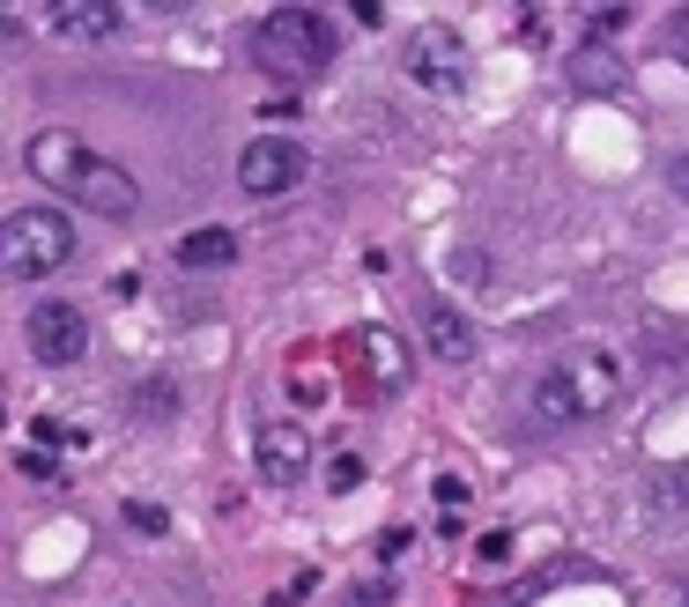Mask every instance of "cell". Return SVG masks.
<instances>
[{"instance_id": "cell-14", "label": "cell", "mask_w": 689, "mask_h": 607, "mask_svg": "<svg viewBox=\"0 0 689 607\" xmlns=\"http://www.w3.org/2000/svg\"><path fill=\"white\" fill-rule=\"evenodd\" d=\"M667 52H675V60L689 67V0L675 8V15H667Z\"/></svg>"}, {"instance_id": "cell-4", "label": "cell", "mask_w": 689, "mask_h": 607, "mask_svg": "<svg viewBox=\"0 0 689 607\" xmlns=\"http://www.w3.org/2000/svg\"><path fill=\"white\" fill-rule=\"evenodd\" d=\"M74 260V222L60 208H15L0 216V274L8 282H45Z\"/></svg>"}, {"instance_id": "cell-1", "label": "cell", "mask_w": 689, "mask_h": 607, "mask_svg": "<svg viewBox=\"0 0 689 607\" xmlns=\"http://www.w3.org/2000/svg\"><path fill=\"white\" fill-rule=\"evenodd\" d=\"M23 164H30V178H45V193H60L67 208H90V216H112V222H126L142 208V186H134L112 156H97L82 134H67V126L30 134Z\"/></svg>"}, {"instance_id": "cell-18", "label": "cell", "mask_w": 689, "mask_h": 607, "mask_svg": "<svg viewBox=\"0 0 689 607\" xmlns=\"http://www.w3.org/2000/svg\"><path fill=\"white\" fill-rule=\"evenodd\" d=\"M348 15H356V23H370V30H378V23H386V0H348Z\"/></svg>"}, {"instance_id": "cell-13", "label": "cell", "mask_w": 689, "mask_h": 607, "mask_svg": "<svg viewBox=\"0 0 689 607\" xmlns=\"http://www.w3.org/2000/svg\"><path fill=\"white\" fill-rule=\"evenodd\" d=\"M356 482H364V460H348V452H342V460L326 467V489H334V496H348Z\"/></svg>"}, {"instance_id": "cell-21", "label": "cell", "mask_w": 689, "mask_h": 607, "mask_svg": "<svg viewBox=\"0 0 689 607\" xmlns=\"http://www.w3.org/2000/svg\"><path fill=\"white\" fill-rule=\"evenodd\" d=\"M675 607H689V593H682V600H675Z\"/></svg>"}, {"instance_id": "cell-6", "label": "cell", "mask_w": 689, "mask_h": 607, "mask_svg": "<svg viewBox=\"0 0 689 607\" xmlns=\"http://www.w3.org/2000/svg\"><path fill=\"white\" fill-rule=\"evenodd\" d=\"M312 178V156L290 142V134H260V142H246V156H238V186H246L252 200H282L296 193Z\"/></svg>"}, {"instance_id": "cell-5", "label": "cell", "mask_w": 689, "mask_h": 607, "mask_svg": "<svg viewBox=\"0 0 689 607\" xmlns=\"http://www.w3.org/2000/svg\"><path fill=\"white\" fill-rule=\"evenodd\" d=\"M400 67H408V82L438 90V97H460V90H468V45H460L452 23H416L400 38Z\"/></svg>"}, {"instance_id": "cell-12", "label": "cell", "mask_w": 689, "mask_h": 607, "mask_svg": "<svg viewBox=\"0 0 689 607\" xmlns=\"http://www.w3.org/2000/svg\"><path fill=\"white\" fill-rule=\"evenodd\" d=\"M230 260H238V230H216V222H208V230H186V238H178V268H230Z\"/></svg>"}, {"instance_id": "cell-3", "label": "cell", "mask_w": 689, "mask_h": 607, "mask_svg": "<svg viewBox=\"0 0 689 607\" xmlns=\"http://www.w3.org/2000/svg\"><path fill=\"white\" fill-rule=\"evenodd\" d=\"M334 52H342V38H334V23H326L320 8H274V15L252 23V60H260L268 74H282V82L326 74Z\"/></svg>"}, {"instance_id": "cell-7", "label": "cell", "mask_w": 689, "mask_h": 607, "mask_svg": "<svg viewBox=\"0 0 689 607\" xmlns=\"http://www.w3.org/2000/svg\"><path fill=\"white\" fill-rule=\"evenodd\" d=\"M252 460H260V474H268L274 489L304 482V474H312V438H304V422H290V415L260 422V430H252Z\"/></svg>"}, {"instance_id": "cell-16", "label": "cell", "mask_w": 689, "mask_h": 607, "mask_svg": "<svg viewBox=\"0 0 689 607\" xmlns=\"http://www.w3.org/2000/svg\"><path fill=\"white\" fill-rule=\"evenodd\" d=\"M126 519H134L142 534H164V511H156V504H126Z\"/></svg>"}, {"instance_id": "cell-9", "label": "cell", "mask_w": 689, "mask_h": 607, "mask_svg": "<svg viewBox=\"0 0 689 607\" xmlns=\"http://www.w3.org/2000/svg\"><path fill=\"white\" fill-rule=\"evenodd\" d=\"M119 0H45V30L67 45H104V38H119Z\"/></svg>"}, {"instance_id": "cell-17", "label": "cell", "mask_w": 689, "mask_h": 607, "mask_svg": "<svg viewBox=\"0 0 689 607\" xmlns=\"http://www.w3.org/2000/svg\"><path fill=\"white\" fill-rule=\"evenodd\" d=\"M23 474H38V482H60V467H52V452H23Z\"/></svg>"}, {"instance_id": "cell-11", "label": "cell", "mask_w": 689, "mask_h": 607, "mask_svg": "<svg viewBox=\"0 0 689 607\" xmlns=\"http://www.w3.org/2000/svg\"><path fill=\"white\" fill-rule=\"evenodd\" d=\"M364 370H370V386H378V393L408 386V356H400V341L386 334V326H370V334H364Z\"/></svg>"}, {"instance_id": "cell-19", "label": "cell", "mask_w": 689, "mask_h": 607, "mask_svg": "<svg viewBox=\"0 0 689 607\" xmlns=\"http://www.w3.org/2000/svg\"><path fill=\"white\" fill-rule=\"evenodd\" d=\"M667 186H675V193L689 200V156H675V164H667Z\"/></svg>"}, {"instance_id": "cell-15", "label": "cell", "mask_w": 689, "mask_h": 607, "mask_svg": "<svg viewBox=\"0 0 689 607\" xmlns=\"http://www.w3.org/2000/svg\"><path fill=\"white\" fill-rule=\"evenodd\" d=\"M171 400H178L171 386H142V408H148V422H156V415H171Z\"/></svg>"}, {"instance_id": "cell-2", "label": "cell", "mask_w": 689, "mask_h": 607, "mask_svg": "<svg viewBox=\"0 0 689 607\" xmlns=\"http://www.w3.org/2000/svg\"><path fill=\"white\" fill-rule=\"evenodd\" d=\"M623 400V356L616 348H564L534 378V415L542 422H593Z\"/></svg>"}, {"instance_id": "cell-20", "label": "cell", "mask_w": 689, "mask_h": 607, "mask_svg": "<svg viewBox=\"0 0 689 607\" xmlns=\"http://www.w3.org/2000/svg\"><path fill=\"white\" fill-rule=\"evenodd\" d=\"M148 8H156V15H178V8H186V0H148Z\"/></svg>"}, {"instance_id": "cell-10", "label": "cell", "mask_w": 689, "mask_h": 607, "mask_svg": "<svg viewBox=\"0 0 689 607\" xmlns=\"http://www.w3.org/2000/svg\"><path fill=\"white\" fill-rule=\"evenodd\" d=\"M416 326H422V348H430L438 364H474V348H482V334H474V326L452 312L445 296H422V304H416Z\"/></svg>"}, {"instance_id": "cell-8", "label": "cell", "mask_w": 689, "mask_h": 607, "mask_svg": "<svg viewBox=\"0 0 689 607\" xmlns=\"http://www.w3.org/2000/svg\"><path fill=\"white\" fill-rule=\"evenodd\" d=\"M30 348H38L52 370L82 364V356H90V318L74 312V304H38V312H30Z\"/></svg>"}]
</instances>
